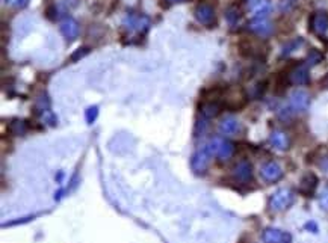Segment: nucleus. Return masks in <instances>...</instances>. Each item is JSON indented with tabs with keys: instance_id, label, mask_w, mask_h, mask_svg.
Returning <instances> with one entry per match:
<instances>
[{
	"instance_id": "nucleus-6",
	"label": "nucleus",
	"mask_w": 328,
	"mask_h": 243,
	"mask_svg": "<svg viewBox=\"0 0 328 243\" xmlns=\"http://www.w3.org/2000/svg\"><path fill=\"white\" fill-rule=\"evenodd\" d=\"M260 177L268 183H274L283 177V169L277 162H266L260 168Z\"/></svg>"
},
{
	"instance_id": "nucleus-9",
	"label": "nucleus",
	"mask_w": 328,
	"mask_h": 243,
	"mask_svg": "<svg viewBox=\"0 0 328 243\" xmlns=\"http://www.w3.org/2000/svg\"><path fill=\"white\" fill-rule=\"evenodd\" d=\"M194 14H195V18L198 20V23H202L204 26H210L215 21V11L208 3H200L195 8Z\"/></svg>"
},
{
	"instance_id": "nucleus-14",
	"label": "nucleus",
	"mask_w": 328,
	"mask_h": 243,
	"mask_svg": "<svg viewBox=\"0 0 328 243\" xmlns=\"http://www.w3.org/2000/svg\"><path fill=\"white\" fill-rule=\"evenodd\" d=\"M270 142L278 151H286L289 148V144H290L288 135L282 130H274L270 136Z\"/></svg>"
},
{
	"instance_id": "nucleus-3",
	"label": "nucleus",
	"mask_w": 328,
	"mask_h": 243,
	"mask_svg": "<svg viewBox=\"0 0 328 243\" xmlns=\"http://www.w3.org/2000/svg\"><path fill=\"white\" fill-rule=\"evenodd\" d=\"M212 157H214V156H212V153L209 151L208 145L198 148V150L194 153V156H192V159H190L192 171L196 172V174H204V172L208 171L209 165H210V159H212Z\"/></svg>"
},
{
	"instance_id": "nucleus-1",
	"label": "nucleus",
	"mask_w": 328,
	"mask_h": 243,
	"mask_svg": "<svg viewBox=\"0 0 328 243\" xmlns=\"http://www.w3.org/2000/svg\"><path fill=\"white\" fill-rule=\"evenodd\" d=\"M295 201V194L289 188H282L274 192L270 198V209L272 212H283L289 209Z\"/></svg>"
},
{
	"instance_id": "nucleus-11",
	"label": "nucleus",
	"mask_w": 328,
	"mask_h": 243,
	"mask_svg": "<svg viewBox=\"0 0 328 243\" xmlns=\"http://www.w3.org/2000/svg\"><path fill=\"white\" fill-rule=\"evenodd\" d=\"M233 175L238 181H240V183H246V181L251 180L252 177V166L250 162L246 160H240L234 165L233 168Z\"/></svg>"
},
{
	"instance_id": "nucleus-8",
	"label": "nucleus",
	"mask_w": 328,
	"mask_h": 243,
	"mask_svg": "<svg viewBox=\"0 0 328 243\" xmlns=\"http://www.w3.org/2000/svg\"><path fill=\"white\" fill-rule=\"evenodd\" d=\"M248 29L258 36H270L274 30V26L266 18H254L248 23Z\"/></svg>"
},
{
	"instance_id": "nucleus-21",
	"label": "nucleus",
	"mask_w": 328,
	"mask_h": 243,
	"mask_svg": "<svg viewBox=\"0 0 328 243\" xmlns=\"http://www.w3.org/2000/svg\"><path fill=\"white\" fill-rule=\"evenodd\" d=\"M35 107H36V110H38L40 113H42V112H46V110L50 109V100H48L47 94H40V95H38V98H36V101H35Z\"/></svg>"
},
{
	"instance_id": "nucleus-24",
	"label": "nucleus",
	"mask_w": 328,
	"mask_h": 243,
	"mask_svg": "<svg viewBox=\"0 0 328 243\" xmlns=\"http://www.w3.org/2000/svg\"><path fill=\"white\" fill-rule=\"evenodd\" d=\"M302 44V39H295V41H290L289 44H286L284 47H283V54L286 56V54H289V53H292V51H295L300 45Z\"/></svg>"
},
{
	"instance_id": "nucleus-32",
	"label": "nucleus",
	"mask_w": 328,
	"mask_h": 243,
	"mask_svg": "<svg viewBox=\"0 0 328 243\" xmlns=\"http://www.w3.org/2000/svg\"><path fill=\"white\" fill-rule=\"evenodd\" d=\"M320 85H322L324 88H328V74H326V76H325V77L320 80Z\"/></svg>"
},
{
	"instance_id": "nucleus-15",
	"label": "nucleus",
	"mask_w": 328,
	"mask_h": 243,
	"mask_svg": "<svg viewBox=\"0 0 328 243\" xmlns=\"http://www.w3.org/2000/svg\"><path fill=\"white\" fill-rule=\"evenodd\" d=\"M310 24H312V29L318 33V35H322L328 30V14L325 12H316L312 20H310Z\"/></svg>"
},
{
	"instance_id": "nucleus-17",
	"label": "nucleus",
	"mask_w": 328,
	"mask_h": 243,
	"mask_svg": "<svg viewBox=\"0 0 328 243\" xmlns=\"http://www.w3.org/2000/svg\"><path fill=\"white\" fill-rule=\"evenodd\" d=\"M318 185V177L314 174H306L301 180V192H304L306 195H310Z\"/></svg>"
},
{
	"instance_id": "nucleus-5",
	"label": "nucleus",
	"mask_w": 328,
	"mask_h": 243,
	"mask_svg": "<svg viewBox=\"0 0 328 243\" xmlns=\"http://www.w3.org/2000/svg\"><path fill=\"white\" fill-rule=\"evenodd\" d=\"M289 103L294 112H306L310 106V95L304 89H295L290 92Z\"/></svg>"
},
{
	"instance_id": "nucleus-22",
	"label": "nucleus",
	"mask_w": 328,
	"mask_h": 243,
	"mask_svg": "<svg viewBox=\"0 0 328 243\" xmlns=\"http://www.w3.org/2000/svg\"><path fill=\"white\" fill-rule=\"evenodd\" d=\"M226 18H227V21L230 23V24H236L238 21H239V18H240V11L236 8V6H230L227 11H226Z\"/></svg>"
},
{
	"instance_id": "nucleus-33",
	"label": "nucleus",
	"mask_w": 328,
	"mask_h": 243,
	"mask_svg": "<svg viewBox=\"0 0 328 243\" xmlns=\"http://www.w3.org/2000/svg\"><path fill=\"white\" fill-rule=\"evenodd\" d=\"M168 2H180V0H168Z\"/></svg>"
},
{
	"instance_id": "nucleus-13",
	"label": "nucleus",
	"mask_w": 328,
	"mask_h": 243,
	"mask_svg": "<svg viewBox=\"0 0 328 243\" xmlns=\"http://www.w3.org/2000/svg\"><path fill=\"white\" fill-rule=\"evenodd\" d=\"M220 132L226 136H233L240 132V123L233 116H227L220 123Z\"/></svg>"
},
{
	"instance_id": "nucleus-12",
	"label": "nucleus",
	"mask_w": 328,
	"mask_h": 243,
	"mask_svg": "<svg viewBox=\"0 0 328 243\" xmlns=\"http://www.w3.org/2000/svg\"><path fill=\"white\" fill-rule=\"evenodd\" d=\"M308 80L310 76H308V68L306 65H296L289 73V82L294 85H306L308 83Z\"/></svg>"
},
{
	"instance_id": "nucleus-31",
	"label": "nucleus",
	"mask_w": 328,
	"mask_h": 243,
	"mask_svg": "<svg viewBox=\"0 0 328 243\" xmlns=\"http://www.w3.org/2000/svg\"><path fill=\"white\" fill-rule=\"evenodd\" d=\"M319 166H320L324 171H328V154H326V156H324V157L320 159V162H319Z\"/></svg>"
},
{
	"instance_id": "nucleus-19",
	"label": "nucleus",
	"mask_w": 328,
	"mask_h": 243,
	"mask_svg": "<svg viewBox=\"0 0 328 243\" xmlns=\"http://www.w3.org/2000/svg\"><path fill=\"white\" fill-rule=\"evenodd\" d=\"M10 133H12L14 136H22L26 133V123L22 119H12L10 126H8Z\"/></svg>"
},
{
	"instance_id": "nucleus-2",
	"label": "nucleus",
	"mask_w": 328,
	"mask_h": 243,
	"mask_svg": "<svg viewBox=\"0 0 328 243\" xmlns=\"http://www.w3.org/2000/svg\"><path fill=\"white\" fill-rule=\"evenodd\" d=\"M206 145L209 151L212 153V156H216L220 160H227L234 153V145L230 141H226L222 138H214Z\"/></svg>"
},
{
	"instance_id": "nucleus-25",
	"label": "nucleus",
	"mask_w": 328,
	"mask_h": 243,
	"mask_svg": "<svg viewBox=\"0 0 328 243\" xmlns=\"http://www.w3.org/2000/svg\"><path fill=\"white\" fill-rule=\"evenodd\" d=\"M97 115H98V107H97V106H91V107H88V109H86V112H85L86 121H88L90 124H92V123H94L96 118H97Z\"/></svg>"
},
{
	"instance_id": "nucleus-28",
	"label": "nucleus",
	"mask_w": 328,
	"mask_h": 243,
	"mask_svg": "<svg viewBox=\"0 0 328 243\" xmlns=\"http://www.w3.org/2000/svg\"><path fill=\"white\" fill-rule=\"evenodd\" d=\"M41 116H42V121L44 123H48L50 126H54L56 124V116L52 113V110L48 109V110H46V112H42L41 113Z\"/></svg>"
},
{
	"instance_id": "nucleus-7",
	"label": "nucleus",
	"mask_w": 328,
	"mask_h": 243,
	"mask_svg": "<svg viewBox=\"0 0 328 243\" xmlns=\"http://www.w3.org/2000/svg\"><path fill=\"white\" fill-rule=\"evenodd\" d=\"M262 239L265 243H292V236L278 228H266Z\"/></svg>"
},
{
	"instance_id": "nucleus-23",
	"label": "nucleus",
	"mask_w": 328,
	"mask_h": 243,
	"mask_svg": "<svg viewBox=\"0 0 328 243\" xmlns=\"http://www.w3.org/2000/svg\"><path fill=\"white\" fill-rule=\"evenodd\" d=\"M320 60H322V54L318 50H312L306 59V62H307V65H316L320 62Z\"/></svg>"
},
{
	"instance_id": "nucleus-30",
	"label": "nucleus",
	"mask_w": 328,
	"mask_h": 243,
	"mask_svg": "<svg viewBox=\"0 0 328 243\" xmlns=\"http://www.w3.org/2000/svg\"><path fill=\"white\" fill-rule=\"evenodd\" d=\"M320 206L324 209H328V191H324V194L320 197Z\"/></svg>"
},
{
	"instance_id": "nucleus-16",
	"label": "nucleus",
	"mask_w": 328,
	"mask_h": 243,
	"mask_svg": "<svg viewBox=\"0 0 328 243\" xmlns=\"http://www.w3.org/2000/svg\"><path fill=\"white\" fill-rule=\"evenodd\" d=\"M251 12L256 18H266V15L271 12V3L270 0H258L251 6Z\"/></svg>"
},
{
	"instance_id": "nucleus-26",
	"label": "nucleus",
	"mask_w": 328,
	"mask_h": 243,
	"mask_svg": "<svg viewBox=\"0 0 328 243\" xmlns=\"http://www.w3.org/2000/svg\"><path fill=\"white\" fill-rule=\"evenodd\" d=\"M90 53V47H80V48H78L73 54H72V60L73 62H78L79 59H82V57H85L86 54Z\"/></svg>"
},
{
	"instance_id": "nucleus-20",
	"label": "nucleus",
	"mask_w": 328,
	"mask_h": 243,
	"mask_svg": "<svg viewBox=\"0 0 328 243\" xmlns=\"http://www.w3.org/2000/svg\"><path fill=\"white\" fill-rule=\"evenodd\" d=\"M78 5H79V0H58L56 2V8L60 9L62 12H68L74 9Z\"/></svg>"
},
{
	"instance_id": "nucleus-27",
	"label": "nucleus",
	"mask_w": 328,
	"mask_h": 243,
	"mask_svg": "<svg viewBox=\"0 0 328 243\" xmlns=\"http://www.w3.org/2000/svg\"><path fill=\"white\" fill-rule=\"evenodd\" d=\"M2 2L8 6H12V8H24V6H28L30 0H2Z\"/></svg>"
},
{
	"instance_id": "nucleus-10",
	"label": "nucleus",
	"mask_w": 328,
	"mask_h": 243,
	"mask_svg": "<svg viewBox=\"0 0 328 243\" xmlns=\"http://www.w3.org/2000/svg\"><path fill=\"white\" fill-rule=\"evenodd\" d=\"M59 29H60V33L65 38H67L68 41H73V39H76L79 36V23L74 18H72V17L64 18L60 21Z\"/></svg>"
},
{
	"instance_id": "nucleus-4",
	"label": "nucleus",
	"mask_w": 328,
	"mask_h": 243,
	"mask_svg": "<svg viewBox=\"0 0 328 243\" xmlns=\"http://www.w3.org/2000/svg\"><path fill=\"white\" fill-rule=\"evenodd\" d=\"M122 26L130 30V32H136V33H142L148 29L150 26V20L146 15H140V14H130L122 20Z\"/></svg>"
},
{
	"instance_id": "nucleus-18",
	"label": "nucleus",
	"mask_w": 328,
	"mask_h": 243,
	"mask_svg": "<svg viewBox=\"0 0 328 243\" xmlns=\"http://www.w3.org/2000/svg\"><path fill=\"white\" fill-rule=\"evenodd\" d=\"M221 112V104L218 101H208L202 106V115L208 119L218 116Z\"/></svg>"
},
{
	"instance_id": "nucleus-29",
	"label": "nucleus",
	"mask_w": 328,
	"mask_h": 243,
	"mask_svg": "<svg viewBox=\"0 0 328 243\" xmlns=\"http://www.w3.org/2000/svg\"><path fill=\"white\" fill-rule=\"evenodd\" d=\"M46 15H47L48 20H56V17H58V8H56V5L48 6V8L46 9Z\"/></svg>"
}]
</instances>
